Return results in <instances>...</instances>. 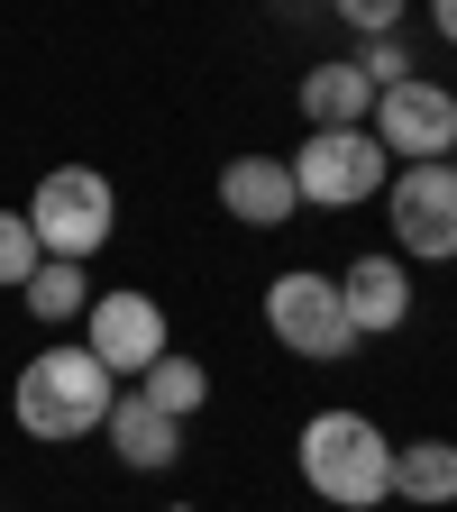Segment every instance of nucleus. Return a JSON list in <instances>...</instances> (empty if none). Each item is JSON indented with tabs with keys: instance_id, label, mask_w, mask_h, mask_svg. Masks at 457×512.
I'll return each instance as SVG.
<instances>
[{
	"instance_id": "20",
	"label": "nucleus",
	"mask_w": 457,
	"mask_h": 512,
	"mask_svg": "<svg viewBox=\"0 0 457 512\" xmlns=\"http://www.w3.org/2000/svg\"><path fill=\"white\" fill-rule=\"evenodd\" d=\"M448 165H457V147H448Z\"/></svg>"
},
{
	"instance_id": "10",
	"label": "nucleus",
	"mask_w": 457,
	"mask_h": 512,
	"mask_svg": "<svg viewBox=\"0 0 457 512\" xmlns=\"http://www.w3.org/2000/svg\"><path fill=\"white\" fill-rule=\"evenodd\" d=\"M220 211L238 229H284L302 211V192H293V165L284 156H229L220 165Z\"/></svg>"
},
{
	"instance_id": "15",
	"label": "nucleus",
	"mask_w": 457,
	"mask_h": 512,
	"mask_svg": "<svg viewBox=\"0 0 457 512\" xmlns=\"http://www.w3.org/2000/svg\"><path fill=\"white\" fill-rule=\"evenodd\" d=\"M138 394H147L165 421H192V412L211 403V366H202V357H174V348H165V357L138 375Z\"/></svg>"
},
{
	"instance_id": "13",
	"label": "nucleus",
	"mask_w": 457,
	"mask_h": 512,
	"mask_svg": "<svg viewBox=\"0 0 457 512\" xmlns=\"http://www.w3.org/2000/svg\"><path fill=\"white\" fill-rule=\"evenodd\" d=\"M394 503L412 512L457 503V439H394Z\"/></svg>"
},
{
	"instance_id": "7",
	"label": "nucleus",
	"mask_w": 457,
	"mask_h": 512,
	"mask_svg": "<svg viewBox=\"0 0 457 512\" xmlns=\"http://www.w3.org/2000/svg\"><path fill=\"white\" fill-rule=\"evenodd\" d=\"M366 138L394 165H448V147H457V92L448 83H421V74L412 83H384Z\"/></svg>"
},
{
	"instance_id": "2",
	"label": "nucleus",
	"mask_w": 457,
	"mask_h": 512,
	"mask_svg": "<svg viewBox=\"0 0 457 512\" xmlns=\"http://www.w3.org/2000/svg\"><path fill=\"white\" fill-rule=\"evenodd\" d=\"M293 458H302V485L320 503H339V512L394 503V439H384L366 412H311L302 439H293Z\"/></svg>"
},
{
	"instance_id": "12",
	"label": "nucleus",
	"mask_w": 457,
	"mask_h": 512,
	"mask_svg": "<svg viewBox=\"0 0 457 512\" xmlns=\"http://www.w3.org/2000/svg\"><path fill=\"white\" fill-rule=\"evenodd\" d=\"M302 119L311 128H366L375 119V83L357 74V55H330L302 74Z\"/></svg>"
},
{
	"instance_id": "6",
	"label": "nucleus",
	"mask_w": 457,
	"mask_h": 512,
	"mask_svg": "<svg viewBox=\"0 0 457 512\" xmlns=\"http://www.w3.org/2000/svg\"><path fill=\"white\" fill-rule=\"evenodd\" d=\"M384 229H394V256L412 266H457V165H394V183L375 192Z\"/></svg>"
},
{
	"instance_id": "9",
	"label": "nucleus",
	"mask_w": 457,
	"mask_h": 512,
	"mask_svg": "<svg viewBox=\"0 0 457 512\" xmlns=\"http://www.w3.org/2000/svg\"><path fill=\"white\" fill-rule=\"evenodd\" d=\"M339 302H348L357 348H366V339H394V330H412V266H403L394 247H384V256H348Z\"/></svg>"
},
{
	"instance_id": "11",
	"label": "nucleus",
	"mask_w": 457,
	"mask_h": 512,
	"mask_svg": "<svg viewBox=\"0 0 457 512\" xmlns=\"http://www.w3.org/2000/svg\"><path fill=\"white\" fill-rule=\"evenodd\" d=\"M101 430H110V448H119V467H128V476H165V467L183 458V421H165V412L138 394V384H128V394H110Z\"/></svg>"
},
{
	"instance_id": "16",
	"label": "nucleus",
	"mask_w": 457,
	"mask_h": 512,
	"mask_svg": "<svg viewBox=\"0 0 457 512\" xmlns=\"http://www.w3.org/2000/svg\"><path fill=\"white\" fill-rule=\"evenodd\" d=\"M320 10H330L348 37H394V28L412 19V0H320Z\"/></svg>"
},
{
	"instance_id": "8",
	"label": "nucleus",
	"mask_w": 457,
	"mask_h": 512,
	"mask_svg": "<svg viewBox=\"0 0 457 512\" xmlns=\"http://www.w3.org/2000/svg\"><path fill=\"white\" fill-rule=\"evenodd\" d=\"M83 348L110 366V375H128V384H138L165 348H174V330H165V302L156 293H92V311H83Z\"/></svg>"
},
{
	"instance_id": "14",
	"label": "nucleus",
	"mask_w": 457,
	"mask_h": 512,
	"mask_svg": "<svg viewBox=\"0 0 457 512\" xmlns=\"http://www.w3.org/2000/svg\"><path fill=\"white\" fill-rule=\"evenodd\" d=\"M28 320H46V330H64V320H83L92 311V275L83 266H64V256H37V275L19 284Z\"/></svg>"
},
{
	"instance_id": "19",
	"label": "nucleus",
	"mask_w": 457,
	"mask_h": 512,
	"mask_svg": "<svg viewBox=\"0 0 457 512\" xmlns=\"http://www.w3.org/2000/svg\"><path fill=\"white\" fill-rule=\"evenodd\" d=\"M430 28H439V37L457 46V0H430Z\"/></svg>"
},
{
	"instance_id": "17",
	"label": "nucleus",
	"mask_w": 457,
	"mask_h": 512,
	"mask_svg": "<svg viewBox=\"0 0 457 512\" xmlns=\"http://www.w3.org/2000/svg\"><path fill=\"white\" fill-rule=\"evenodd\" d=\"M37 256H46V247H37V229H28V211H0V284H10V293H19V284L37 275Z\"/></svg>"
},
{
	"instance_id": "18",
	"label": "nucleus",
	"mask_w": 457,
	"mask_h": 512,
	"mask_svg": "<svg viewBox=\"0 0 457 512\" xmlns=\"http://www.w3.org/2000/svg\"><path fill=\"white\" fill-rule=\"evenodd\" d=\"M357 74H366L375 92H384V83H412V46H403V28H394V37H366V46H357Z\"/></svg>"
},
{
	"instance_id": "5",
	"label": "nucleus",
	"mask_w": 457,
	"mask_h": 512,
	"mask_svg": "<svg viewBox=\"0 0 457 512\" xmlns=\"http://www.w3.org/2000/svg\"><path fill=\"white\" fill-rule=\"evenodd\" d=\"M284 165H293V192L311 211H357V202H375V192L394 183V156H384L366 128H311Z\"/></svg>"
},
{
	"instance_id": "3",
	"label": "nucleus",
	"mask_w": 457,
	"mask_h": 512,
	"mask_svg": "<svg viewBox=\"0 0 457 512\" xmlns=\"http://www.w3.org/2000/svg\"><path fill=\"white\" fill-rule=\"evenodd\" d=\"M28 229H37L46 256H64V266H92V256L110 247V229H119L110 174H92V165H55V174H37V192H28Z\"/></svg>"
},
{
	"instance_id": "4",
	"label": "nucleus",
	"mask_w": 457,
	"mask_h": 512,
	"mask_svg": "<svg viewBox=\"0 0 457 512\" xmlns=\"http://www.w3.org/2000/svg\"><path fill=\"white\" fill-rule=\"evenodd\" d=\"M266 330H275V348H293L302 366H339V357H357L339 275H320V266H293V275L266 284Z\"/></svg>"
},
{
	"instance_id": "1",
	"label": "nucleus",
	"mask_w": 457,
	"mask_h": 512,
	"mask_svg": "<svg viewBox=\"0 0 457 512\" xmlns=\"http://www.w3.org/2000/svg\"><path fill=\"white\" fill-rule=\"evenodd\" d=\"M110 394H119V375H110L83 339H55V348H37V357L19 366L10 412H19V430H28V439L64 448V439H92V430H101Z\"/></svg>"
}]
</instances>
